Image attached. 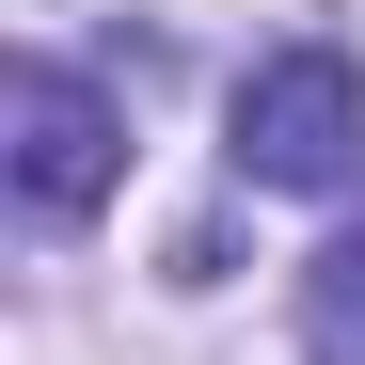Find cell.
Segmentation results:
<instances>
[{"mask_svg":"<svg viewBox=\"0 0 365 365\" xmlns=\"http://www.w3.org/2000/svg\"><path fill=\"white\" fill-rule=\"evenodd\" d=\"M365 159V64L349 48H270L238 80V175L255 191H349Z\"/></svg>","mask_w":365,"mask_h":365,"instance_id":"1","label":"cell"},{"mask_svg":"<svg viewBox=\"0 0 365 365\" xmlns=\"http://www.w3.org/2000/svg\"><path fill=\"white\" fill-rule=\"evenodd\" d=\"M0 128H16V207L32 222H80L111 175H128V111H111L80 64H48V48L0 80Z\"/></svg>","mask_w":365,"mask_h":365,"instance_id":"2","label":"cell"},{"mask_svg":"<svg viewBox=\"0 0 365 365\" xmlns=\"http://www.w3.org/2000/svg\"><path fill=\"white\" fill-rule=\"evenodd\" d=\"M302 365H365V238L302 255Z\"/></svg>","mask_w":365,"mask_h":365,"instance_id":"3","label":"cell"}]
</instances>
